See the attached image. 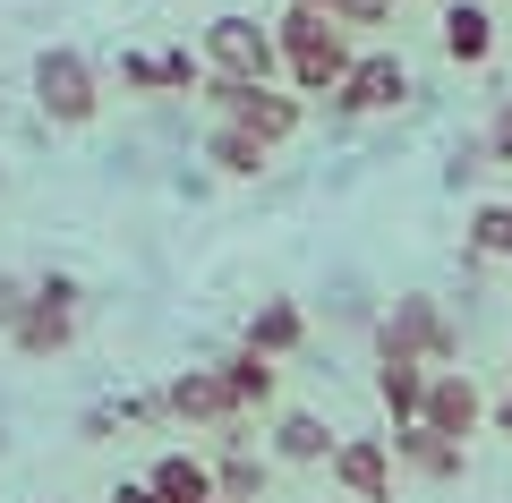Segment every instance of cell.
Segmentation results:
<instances>
[{"label":"cell","mask_w":512,"mask_h":503,"mask_svg":"<svg viewBox=\"0 0 512 503\" xmlns=\"http://www.w3.org/2000/svg\"><path fill=\"white\" fill-rule=\"evenodd\" d=\"M274 52H282V86L308 103V94H333L350 77V60H359V43H350V26L316 18V9H291L282 0V18H274Z\"/></svg>","instance_id":"obj_1"},{"label":"cell","mask_w":512,"mask_h":503,"mask_svg":"<svg viewBox=\"0 0 512 503\" xmlns=\"http://www.w3.org/2000/svg\"><path fill=\"white\" fill-rule=\"evenodd\" d=\"M367 342H376V359L453 367L461 359V324H453V307H444L436 290H393V299L376 307V324H367Z\"/></svg>","instance_id":"obj_2"},{"label":"cell","mask_w":512,"mask_h":503,"mask_svg":"<svg viewBox=\"0 0 512 503\" xmlns=\"http://www.w3.org/2000/svg\"><path fill=\"white\" fill-rule=\"evenodd\" d=\"M26 103H35L43 128H94L103 120V69L77 43H43L26 60Z\"/></svg>","instance_id":"obj_3"},{"label":"cell","mask_w":512,"mask_h":503,"mask_svg":"<svg viewBox=\"0 0 512 503\" xmlns=\"http://www.w3.org/2000/svg\"><path fill=\"white\" fill-rule=\"evenodd\" d=\"M77 316H86V282H77L69 265L26 273V307H18V324H9V350L35 359V367H52L60 350L77 342Z\"/></svg>","instance_id":"obj_4"},{"label":"cell","mask_w":512,"mask_h":503,"mask_svg":"<svg viewBox=\"0 0 512 503\" xmlns=\"http://www.w3.org/2000/svg\"><path fill=\"white\" fill-rule=\"evenodd\" d=\"M197 103L214 111V120H239L248 137H265L274 154H282V145L299 137V128H308V103H299L291 86H239V77H214V69H205Z\"/></svg>","instance_id":"obj_5"},{"label":"cell","mask_w":512,"mask_h":503,"mask_svg":"<svg viewBox=\"0 0 512 503\" xmlns=\"http://www.w3.org/2000/svg\"><path fill=\"white\" fill-rule=\"evenodd\" d=\"M197 52H205V69H214V77H239V86H282L274 26H256L248 9H222V18H205Z\"/></svg>","instance_id":"obj_6"},{"label":"cell","mask_w":512,"mask_h":503,"mask_svg":"<svg viewBox=\"0 0 512 503\" xmlns=\"http://www.w3.org/2000/svg\"><path fill=\"white\" fill-rule=\"evenodd\" d=\"M410 94H419L410 86V60L393 52V43H376V52L350 60V77L325 94V103H333V120H384V111H402Z\"/></svg>","instance_id":"obj_7"},{"label":"cell","mask_w":512,"mask_h":503,"mask_svg":"<svg viewBox=\"0 0 512 503\" xmlns=\"http://www.w3.org/2000/svg\"><path fill=\"white\" fill-rule=\"evenodd\" d=\"M333 495L342 503H393V486H402V469H393V435H342L325 461Z\"/></svg>","instance_id":"obj_8"},{"label":"cell","mask_w":512,"mask_h":503,"mask_svg":"<svg viewBox=\"0 0 512 503\" xmlns=\"http://www.w3.org/2000/svg\"><path fill=\"white\" fill-rule=\"evenodd\" d=\"M163 410H171V427H197V435H222V427H239V401H231V384H222V367L205 359V367H180V376L163 384Z\"/></svg>","instance_id":"obj_9"},{"label":"cell","mask_w":512,"mask_h":503,"mask_svg":"<svg viewBox=\"0 0 512 503\" xmlns=\"http://www.w3.org/2000/svg\"><path fill=\"white\" fill-rule=\"evenodd\" d=\"M419 427L453 435V444H470L478 427H487V393H478L470 367H427V401H419Z\"/></svg>","instance_id":"obj_10"},{"label":"cell","mask_w":512,"mask_h":503,"mask_svg":"<svg viewBox=\"0 0 512 503\" xmlns=\"http://www.w3.org/2000/svg\"><path fill=\"white\" fill-rule=\"evenodd\" d=\"M384 435H393V469L402 478H419V486L470 478V444H453V435H436V427H384Z\"/></svg>","instance_id":"obj_11"},{"label":"cell","mask_w":512,"mask_h":503,"mask_svg":"<svg viewBox=\"0 0 512 503\" xmlns=\"http://www.w3.org/2000/svg\"><path fill=\"white\" fill-rule=\"evenodd\" d=\"M436 9H444V18H436L444 60H453V69H487L495 43H504V26H495V0H436Z\"/></svg>","instance_id":"obj_12"},{"label":"cell","mask_w":512,"mask_h":503,"mask_svg":"<svg viewBox=\"0 0 512 503\" xmlns=\"http://www.w3.org/2000/svg\"><path fill=\"white\" fill-rule=\"evenodd\" d=\"M239 342L256 350V359H299V350H308V307L291 299V290H274V299H256L248 307V333H239Z\"/></svg>","instance_id":"obj_13"},{"label":"cell","mask_w":512,"mask_h":503,"mask_svg":"<svg viewBox=\"0 0 512 503\" xmlns=\"http://www.w3.org/2000/svg\"><path fill=\"white\" fill-rule=\"evenodd\" d=\"M333 444H342V427H325V410H274V435H265L274 469H325Z\"/></svg>","instance_id":"obj_14"},{"label":"cell","mask_w":512,"mask_h":503,"mask_svg":"<svg viewBox=\"0 0 512 503\" xmlns=\"http://www.w3.org/2000/svg\"><path fill=\"white\" fill-rule=\"evenodd\" d=\"M274 486V452H256L239 427H222V452H214V495L222 503H265Z\"/></svg>","instance_id":"obj_15"},{"label":"cell","mask_w":512,"mask_h":503,"mask_svg":"<svg viewBox=\"0 0 512 503\" xmlns=\"http://www.w3.org/2000/svg\"><path fill=\"white\" fill-rule=\"evenodd\" d=\"M197 162L214 171V180H265L274 145H265V137H248L239 120H214V128H205V145H197Z\"/></svg>","instance_id":"obj_16"},{"label":"cell","mask_w":512,"mask_h":503,"mask_svg":"<svg viewBox=\"0 0 512 503\" xmlns=\"http://www.w3.org/2000/svg\"><path fill=\"white\" fill-rule=\"evenodd\" d=\"M146 486H154V503H214V461L188 452V444H171V452L146 461Z\"/></svg>","instance_id":"obj_17"},{"label":"cell","mask_w":512,"mask_h":503,"mask_svg":"<svg viewBox=\"0 0 512 503\" xmlns=\"http://www.w3.org/2000/svg\"><path fill=\"white\" fill-rule=\"evenodd\" d=\"M461 248L478 256V265H512V188L504 197H478L470 222H461Z\"/></svg>","instance_id":"obj_18"},{"label":"cell","mask_w":512,"mask_h":503,"mask_svg":"<svg viewBox=\"0 0 512 503\" xmlns=\"http://www.w3.org/2000/svg\"><path fill=\"white\" fill-rule=\"evenodd\" d=\"M214 367H222V384H231L239 410H274V393H282V367H274V359H256V350L239 342V350H222Z\"/></svg>","instance_id":"obj_19"},{"label":"cell","mask_w":512,"mask_h":503,"mask_svg":"<svg viewBox=\"0 0 512 503\" xmlns=\"http://www.w3.org/2000/svg\"><path fill=\"white\" fill-rule=\"evenodd\" d=\"M419 401H427V367L419 359H376V410L393 427H419Z\"/></svg>","instance_id":"obj_20"},{"label":"cell","mask_w":512,"mask_h":503,"mask_svg":"<svg viewBox=\"0 0 512 503\" xmlns=\"http://www.w3.org/2000/svg\"><path fill=\"white\" fill-rule=\"evenodd\" d=\"M487 171H495V162H487V137H461L453 154H444V188H453V197H461V188H478Z\"/></svg>","instance_id":"obj_21"},{"label":"cell","mask_w":512,"mask_h":503,"mask_svg":"<svg viewBox=\"0 0 512 503\" xmlns=\"http://www.w3.org/2000/svg\"><path fill=\"white\" fill-rule=\"evenodd\" d=\"M120 94L163 103V52H120Z\"/></svg>","instance_id":"obj_22"},{"label":"cell","mask_w":512,"mask_h":503,"mask_svg":"<svg viewBox=\"0 0 512 503\" xmlns=\"http://www.w3.org/2000/svg\"><path fill=\"white\" fill-rule=\"evenodd\" d=\"M197 86H205V52L163 43V103H171V94H197Z\"/></svg>","instance_id":"obj_23"},{"label":"cell","mask_w":512,"mask_h":503,"mask_svg":"<svg viewBox=\"0 0 512 503\" xmlns=\"http://www.w3.org/2000/svg\"><path fill=\"white\" fill-rule=\"evenodd\" d=\"M393 9H402V0H333V26H350V35H376V26H393Z\"/></svg>","instance_id":"obj_24"},{"label":"cell","mask_w":512,"mask_h":503,"mask_svg":"<svg viewBox=\"0 0 512 503\" xmlns=\"http://www.w3.org/2000/svg\"><path fill=\"white\" fill-rule=\"evenodd\" d=\"M478 137H487V162H495V171H512V94L487 111V128H478Z\"/></svg>","instance_id":"obj_25"},{"label":"cell","mask_w":512,"mask_h":503,"mask_svg":"<svg viewBox=\"0 0 512 503\" xmlns=\"http://www.w3.org/2000/svg\"><path fill=\"white\" fill-rule=\"evenodd\" d=\"M18 307H26V273H18V265H0V342H9Z\"/></svg>","instance_id":"obj_26"},{"label":"cell","mask_w":512,"mask_h":503,"mask_svg":"<svg viewBox=\"0 0 512 503\" xmlns=\"http://www.w3.org/2000/svg\"><path fill=\"white\" fill-rule=\"evenodd\" d=\"M128 427V418L120 410H111V401H103V410H86V427H77V435H86V444H111V435H120Z\"/></svg>","instance_id":"obj_27"},{"label":"cell","mask_w":512,"mask_h":503,"mask_svg":"<svg viewBox=\"0 0 512 503\" xmlns=\"http://www.w3.org/2000/svg\"><path fill=\"white\" fill-rule=\"evenodd\" d=\"M487 435H504V444H512V384H504V393H487Z\"/></svg>","instance_id":"obj_28"},{"label":"cell","mask_w":512,"mask_h":503,"mask_svg":"<svg viewBox=\"0 0 512 503\" xmlns=\"http://www.w3.org/2000/svg\"><path fill=\"white\" fill-rule=\"evenodd\" d=\"M111 503H154V486L146 478H120V486H111Z\"/></svg>","instance_id":"obj_29"},{"label":"cell","mask_w":512,"mask_h":503,"mask_svg":"<svg viewBox=\"0 0 512 503\" xmlns=\"http://www.w3.org/2000/svg\"><path fill=\"white\" fill-rule=\"evenodd\" d=\"M291 9H316V18H333V0H291Z\"/></svg>","instance_id":"obj_30"},{"label":"cell","mask_w":512,"mask_h":503,"mask_svg":"<svg viewBox=\"0 0 512 503\" xmlns=\"http://www.w3.org/2000/svg\"><path fill=\"white\" fill-rule=\"evenodd\" d=\"M402 9H436V0H402Z\"/></svg>","instance_id":"obj_31"},{"label":"cell","mask_w":512,"mask_h":503,"mask_svg":"<svg viewBox=\"0 0 512 503\" xmlns=\"http://www.w3.org/2000/svg\"><path fill=\"white\" fill-rule=\"evenodd\" d=\"M0 188H9V162H0Z\"/></svg>","instance_id":"obj_32"},{"label":"cell","mask_w":512,"mask_h":503,"mask_svg":"<svg viewBox=\"0 0 512 503\" xmlns=\"http://www.w3.org/2000/svg\"><path fill=\"white\" fill-rule=\"evenodd\" d=\"M214 503H222V495H214Z\"/></svg>","instance_id":"obj_33"},{"label":"cell","mask_w":512,"mask_h":503,"mask_svg":"<svg viewBox=\"0 0 512 503\" xmlns=\"http://www.w3.org/2000/svg\"><path fill=\"white\" fill-rule=\"evenodd\" d=\"M504 350H512V342H504Z\"/></svg>","instance_id":"obj_34"}]
</instances>
